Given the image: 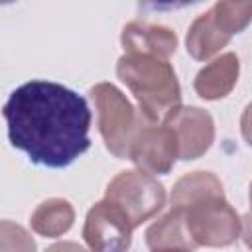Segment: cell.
<instances>
[{"label":"cell","instance_id":"obj_11","mask_svg":"<svg viewBox=\"0 0 252 252\" xmlns=\"http://www.w3.org/2000/svg\"><path fill=\"white\" fill-rule=\"evenodd\" d=\"M146 246L152 252H195L197 246L189 236L181 211L169 209L146 230Z\"/></svg>","mask_w":252,"mask_h":252},{"label":"cell","instance_id":"obj_7","mask_svg":"<svg viewBox=\"0 0 252 252\" xmlns=\"http://www.w3.org/2000/svg\"><path fill=\"white\" fill-rule=\"evenodd\" d=\"M132 224L106 199L94 203L83 224V240L89 252H128L132 244Z\"/></svg>","mask_w":252,"mask_h":252},{"label":"cell","instance_id":"obj_3","mask_svg":"<svg viewBox=\"0 0 252 252\" xmlns=\"http://www.w3.org/2000/svg\"><path fill=\"white\" fill-rule=\"evenodd\" d=\"M89 94L94 102L96 126L106 150L118 159H128L130 146L148 120L112 83H96L91 87Z\"/></svg>","mask_w":252,"mask_h":252},{"label":"cell","instance_id":"obj_1","mask_svg":"<svg viewBox=\"0 0 252 252\" xmlns=\"http://www.w3.org/2000/svg\"><path fill=\"white\" fill-rule=\"evenodd\" d=\"M10 144L32 163L67 167L91 148V108L87 100L53 81H28L2 106Z\"/></svg>","mask_w":252,"mask_h":252},{"label":"cell","instance_id":"obj_17","mask_svg":"<svg viewBox=\"0 0 252 252\" xmlns=\"http://www.w3.org/2000/svg\"><path fill=\"white\" fill-rule=\"evenodd\" d=\"M45 252H89L83 244L79 242H73V240H61V242H55L51 244L49 248H45Z\"/></svg>","mask_w":252,"mask_h":252},{"label":"cell","instance_id":"obj_2","mask_svg":"<svg viewBox=\"0 0 252 252\" xmlns=\"http://www.w3.org/2000/svg\"><path fill=\"white\" fill-rule=\"evenodd\" d=\"M116 75L138 100L140 114L152 124H163L181 106V87L167 59L124 53L116 63Z\"/></svg>","mask_w":252,"mask_h":252},{"label":"cell","instance_id":"obj_13","mask_svg":"<svg viewBox=\"0 0 252 252\" xmlns=\"http://www.w3.org/2000/svg\"><path fill=\"white\" fill-rule=\"evenodd\" d=\"M232 37L217 24V20L213 18L211 8L207 12H203L201 16H197L189 30H187V37H185V45H187V53L197 59V61H207L211 57H215L217 53H220L222 47L228 45Z\"/></svg>","mask_w":252,"mask_h":252},{"label":"cell","instance_id":"obj_4","mask_svg":"<svg viewBox=\"0 0 252 252\" xmlns=\"http://www.w3.org/2000/svg\"><path fill=\"white\" fill-rule=\"evenodd\" d=\"M104 199L128 219L132 228H136L163 209L165 187L154 175L140 169H124L110 179Z\"/></svg>","mask_w":252,"mask_h":252},{"label":"cell","instance_id":"obj_12","mask_svg":"<svg viewBox=\"0 0 252 252\" xmlns=\"http://www.w3.org/2000/svg\"><path fill=\"white\" fill-rule=\"evenodd\" d=\"M224 189L220 179L211 171H189L181 175L171 189L169 203L173 211H185L193 205L211 199H222Z\"/></svg>","mask_w":252,"mask_h":252},{"label":"cell","instance_id":"obj_16","mask_svg":"<svg viewBox=\"0 0 252 252\" xmlns=\"http://www.w3.org/2000/svg\"><path fill=\"white\" fill-rule=\"evenodd\" d=\"M0 252H37V246L22 224L0 220Z\"/></svg>","mask_w":252,"mask_h":252},{"label":"cell","instance_id":"obj_15","mask_svg":"<svg viewBox=\"0 0 252 252\" xmlns=\"http://www.w3.org/2000/svg\"><path fill=\"white\" fill-rule=\"evenodd\" d=\"M217 24L232 37L246 30L252 18V2H234V0H219L211 8Z\"/></svg>","mask_w":252,"mask_h":252},{"label":"cell","instance_id":"obj_9","mask_svg":"<svg viewBox=\"0 0 252 252\" xmlns=\"http://www.w3.org/2000/svg\"><path fill=\"white\" fill-rule=\"evenodd\" d=\"M120 43L124 47V53L152 55L169 61V57L177 49V35L167 26L150 24L144 20H132L122 28Z\"/></svg>","mask_w":252,"mask_h":252},{"label":"cell","instance_id":"obj_14","mask_svg":"<svg viewBox=\"0 0 252 252\" xmlns=\"http://www.w3.org/2000/svg\"><path fill=\"white\" fill-rule=\"evenodd\" d=\"M75 222V209L67 199L51 197L41 201L30 217L32 230L45 238L63 236Z\"/></svg>","mask_w":252,"mask_h":252},{"label":"cell","instance_id":"obj_6","mask_svg":"<svg viewBox=\"0 0 252 252\" xmlns=\"http://www.w3.org/2000/svg\"><path fill=\"white\" fill-rule=\"evenodd\" d=\"M128 159L136 165V169L148 175L156 177L169 173L179 159V148L173 130L165 124L144 122L130 146Z\"/></svg>","mask_w":252,"mask_h":252},{"label":"cell","instance_id":"obj_5","mask_svg":"<svg viewBox=\"0 0 252 252\" xmlns=\"http://www.w3.org/2000/svg\"><path fill=\"white\" fill-rule=\"evenodd\" d=\"M195 246L222 248L234 244L242 234L240 215L230 207L226 197L203 201L181 211Z\"/></svg>","mask_w":252,"mask_h":252},{"label":"cell","instance_id":"obj_10","mask_svg":"<svg viewBox=\"0 0 252 252\" xmlns=\"http://www.w3.org/2000/svg\"><path fill=\"white\" fill-rule=\"evenodd\" d=\"M238 75L240 61L236 53H220L195 75L193 89L205 100H219L232 93L238 83Z\"/></svg>","mask_w":252,"mask_h":252},{"label":"cell","instance_id":"obj_8","mask_svg":"<svg viewBox=\"0 0 252 252\" xmlns=\"http://www.w3.org/2000/svg\"><path fill=\"white\" fill-rule=\"evenodd\" d=\"M163 124L173 130L177 138L179 159L183 161H191V159L205 156L215 142L213 116L199 106L181 104L167 116Z\"/></svg>","mask_w":252,"mask_h":252}]
</instances>
